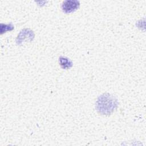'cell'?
<instances>
[{
	"label": "cell",
	"instance_id": "2",
	"mask_svg": "<svg viewBox=\"0 0 146 146\" xmlns=\"http://www.w3.org/2000/svg\"><path fill=\"white\" fill-rule=\"evenodd\" d=\"M79 6V2L77 1H66L62 5V9L65 13H70L75 11Z\"/></svg>",
	"mask_w": 146,
	"mask_h": 146
},
{
	"label": "cell",
	"instance_id": "1",
	"mask_svg": "<svg viewBox=\"0 0 146 146\" xmlns=\"http://www.w3.org/2000/svg\"><path fill=\"white\" fill-rule=\"evenodd\" d=\"M117 106L116 99L110 94H105L99 96L96 103L97 111L102 115H110Z\"/></svg>",
	"mask_w": 146,
	"mask_h": 146
},
{
	"label": "cell",
	"instance_id": "3",
	"mask_svg": "<svg viewBox=\"0 0 146 146\" xmlns=\"http://www.w3.org/2000/svg\"><path fill=\"white\" fill-rule=\"evenodd\" d=\"M60 66L63 69H68L72 66V62L67 58L61 56L59 58Z\"/></svg>",
	"mask_w": 146,
	"mask_h": 146
}]
</instances>
